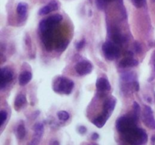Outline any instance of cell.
<instances>
[{
	"label": "cell",
	"mask_w": 155,
	"mask_h": 145,
	"mask_svg": "<svg viewBox=\"0 0 155 145\" xmlns=\"http://www.w3.org/2000/svg\"><path fill=\"white\" fill-rule=\"evenodd\" d=\"M93 65L88 61H82L75 66V70L80 76H86L92 71Z\"/></svg>",
	"instance_id": "6"
},
{
	"label": "cell",
	"mask_w": 155,
	"mask_h": 145,
	"mask_svg": "<svg viewBox=\"0 0 155 145\" xmlns=\"http://www.w3.org/2000/svg\"><path fill=\"white\" fill-rule=\"evenodd\" d=\"M98 138H99V134H98V133H96V132L93 133L92 135V139L94 140V141H95V140H98Z\"/></svg>",
	"instance_id": "30"
},
{
	"label": "cell",
	"mask_w": 155,
	"mask_h": 145,
	"mask_svg": "<svg viewBox=\"0 0 155 145\" xmlns=\"http://www.w3.org/2000/svg\"><path fill=\"white\" fill-rule=\"evenodd\" d=\"M58 9V2L55 0H52L46 5L45 6L43 7L41 9H39V15H46L50 12L54 11H57Z\"/></svg>",
	"instance_id": "9"
},
{
	"label": "cell",
	"mask_w": 155,
	"mask_h": 145,
	"mask_svg": "<svg viewBox=\"0 0 155 145\" xmlns=\"http://www.w3.org/2000/svg\"><path fill=\"white\" fill-rule=\"evenodd\" d=\"M28 10V5L26 2H20L17 6V12L21 17H25Z\"/></svg>",
	"instance_id": "17"
},
{
	"label": "cell",
	"mask_w": 155,
	"mask_h": 145,
	"mask_svg": "<svg viewBox=\"0 0 155 145\" xmlns=\"http://www.w3.org/2000/svg\"><path fill=\"white\" fill-rule=\"evenodd\" d=\"M13 79V72L8 67H2L1 68V82L0 87L1 89L4 88L6 84L11 82Z\"/></svg>",
	"instance_id": "7"
},
{
	"label": "cell",
	"mask_w": 155,
	"mask_h": 145,
	"mask_svg": "<svg viewBox=\"0 0 155 145\" xmlns=\"http://www.w3.org/2000/svg\"><path fill=\"white\" fill-rule=\"evenodd\" d=\"M152 143H154L155 142V135H153V136H152Z\"/></svg>",
	"instance_id": "31"
},
{
	"label": "cell",
	"mask_w": 155,
	"mask_h": 145,
	"mask_svg": "<svg viewBox=\"0 0 155 145\" xmlns=\"http://www.w3.org/2000/svg\"><path fill=\"white\" fill-rule=\"evenodd\" d=\"M113 41L116 43H121V42H123L125 41V39L120 33H114L113 35Z\"/></svg>",
	"instance_id": "22"
},
{
	"label": "cell",
	"mask_w": 155,
	"mask_h": 145,
	"mask_svg": "<svg viewBox=\"0 0 155 145\" xmlns=\"http://www.w3.org/2000/svg\"><path fill=\"white\" fill-rule=\"evenodd\" d=\"M153 2H155V0H153Z\"/></svg>",
	"instance_id": "32"
},
{
	"label": "cell",
	"mask_w": 155,
	"mask_h": 145,
	"mask_svg": "<svg viewBox=\"0 0 155 145\" xmlns=\"http://www.w3.org/2000/svg\"><path fill=\"white\" fill-rule=\"evenodd\" d=\"M138 64V61L135 60L131 57H127L126 58H123L122 61L119 63V67L121 68H126V67H136Z\"/></svg>",
	"instance_id": "12"
},
{
	"label": "cell",
	"mask_w": 155,
	"mask_h": 145,
	"mask_svg": "<svg viewBox=\"0 0 155 145\" xmlns=\"http://www.w3.org/2000/svg\"><path fill=\"white\" fill-rule=\"evenodd\" d=\"M74 83L68 78L64 76H59L54 81L53 90L58 94L70 95L73 91Z\"/></svg>",
	"instance_id": "2"
},
{
	"label": "cell",
	"mask_w": 155,
	"mask_h": 145,
	"mask_svg": "<svg viewBox=\"0 0 155 145\" xmlns=\"http://www.w3.org/2000/svg\"><path fill=\"white\" fill-rule=\"evenodd\" d=\"M62 18V16L60 15H54L50 16L49 17H48L47 19H45V21H46V24H47L49 28L52 29L55 24H58L60 21H61Z\"/></svg>",
	"instance_id": "15"
},
{
	"label": "cell",
	"mask_w": 155,
	"mask_h": 145,
	"mask_svg": "<svg viewBox=\"0 0 155 145\" xmlns=\"http://www.w3.org/2000/svg\"><path fill=\"white\" fill-rule=\"evenodd\" d=\"M133 89L136 91H139V84L137 81H135L133 82Z\"/></svg>",
	"instance_id": "29"
},
{
	"label": "cell",
	"mask_w": 155,
	"mask_h": 145,
	"mask_svg": "<svg viewBox=\"0 0 155 145\" xmlns=\"http://www.w3.org/2000/svg\"><path fill=\"white\" fill-rule=\"evenodd\" d=\"M109 1H112V0H96V5L100 8H103V7L107 6V3Z\"/></svg>",
	"instance_id": "24"
},
{
	"label": "cell",
	"mask_w": 155,
	"mask_h": 145,
	"mask_svg": "<svg viewBox=\"0 0 155 145\" xmlns=\"http://www.w3.org/2000/svg\"><path fill=\"white\" fill-rule=\"evenodd\" d=\"M95 86L96 89L100 91H107L110 89V84L109 81L106 78H98L95 82Z\"/></svg>",
	"instance_id": "11"
},
{
	"label": "cell",
	"mask_w": 155,
	"mask_h": 145,
	"mask_svg": "<svg viewBox=\"0 0 155 145\" xmlns=\"http://www.w3.org/2000/svg\"><path fill=\"white\" fill-rule=\"evenodd\" d=\"M57 116H58V119H59L60 121H63V122L67 121L70 118L69 113H67V111H58V113H57Z\"/></svg>",
	"instance_id": "20"
},
{
	"label": "cell",
	"mask_w": 155,
	"mask_h": 145,
	"mask_svg": "<svg viewBox=\"0 0 155 145\" xmlns=\"http://www.w3.org/2000/svg\"><path fill=\"white\" fill-rule=\"evenodd\" d=\"M133 109H134V118L137 120L138 119V117H139V115H140V106L138 105V104L137 102H134L133 103Z\"/></svg>",
	"instance_id": "21"
},
{
	"label": "cell",
	"mask_w": 155,
	"mask_h": 145,
	"mask_svg": "<svg viewBox=\"0 0 155 145\" xmlns=\"http://www.w3.org/2000/svg\"><path fill=\"white\" fill-rule=\"evenodd\" d=\"M142 121L147 127L151 129H155V119L153 111L150 107H144V112L142 113Z\"/></svg>",
	"instance_id": "5"
},
{
	"label": "cell",
	"mask_w": 155,
	"mask_h": 145,
	"mask_svg": "<svg viewBox=\"0 0 155 145\" xmlns=\"http://www.w3.org/2000/svg\"><path fill=\"white\" fill-rule=\"evenodd\" d=\"M84 45H85V39H82L81 41H80L79 42L77 43V45H76V48L77 50H81L83 48Z\"/></svg>",
	"instance_id": "26"
},
{
	"label": "cell",
	"mask_w": 155,
	"mask_h": 145,
	"mask_svg": "<svg viewBox=\"0 0 155 145\" xmlns=\"http://www.w3.org/2000/svg\"><path fill=\"white\" fill-rule=\"evenodd\" d=\"M121 79H122V80L126 82H133L136 79V74L132 73V72L125 73L121 75Z\"/></svg>",
	"instance_id": "18"
},
{
	"label": "cell",
	"mask_w": 155,
	"mask_h": 145,
	"mask_svg": "<svg viewBox=\"0 0 155 145\" xmlns=\"http://www.w3.org/2000/svg\"><path fill=\"white\" fill-rule=\"evenodd\" d=\"M26 135V129H25V126L23 124H21L17 126V138L21 140L24 138V136Z\"/></svg>",
	"instance_id": "19"
},
{
	"label": "cell",
	"mask_w": 155,
	"mask_h": 145,
	"mask_svg": "<svg viewBox=\"0 0 155 145\" xmlns=\"http://www.w3.org/2000/svg\"><path fill=\"white\" fill-rule=\"evenodd\" d=\"M27 103V98L26 96L23 95V94H20L16 97L15 101V104H14V107L15 109L17 111H20L21 109L24 107V105Z\"/></svg>",
	"instance_id": "14"
},
{
	"label": "cell",
	"mask_w": 155,
	"mask_h": 145,
	"mask_svg": "<svg viewBox=\"0 0 155 145\" xmlns=\"http://www.w3.org/2000/svg\"><path fill=\"white\" fill-rule=\"evenodd\" d=\"M108 119V117H107L104 113H102L100 117H98V118H96V119H95L93 120L92 123L94 124L96 127L101 128L105 125L106 122H107Z\"/></svg>",
	"instance_id": "16"
},
{
	"label": "cell",
	"mask_w": 155,
	"mask_h": 145,
	"mask_svg": "<svg viewBox=\"0 0 155 145\" xmlns=\"http://www.w3.org/2000/svg\"><path fill=\"white\" fill-rule=\"evenodd\" d=\"M136 119L135 118H129V117H120L116 123V129L120 133H124L127 132L130 128H133L136 125Z\"/></svg>",
	"instance_id": "4"
},
{
	"label": "cell",
	"mask_w": 155,
	"mask_h": 145,
	"mask_svg": "<svg viewBox=\"0 0 155 145\" xmlns=\"http://www.w3.org/2000/svg\"><path fill=\"white\" fill-rule=\"evenodd\" d=\"M126 141L131 144H144L148 141V134L146 132L136 126L130 128L123 133Z\"/></svg>",
	"instance_id": "1"
},
{
	"label": "cell",
	"mask_w": 155,
	"mask_h": 145,
	"mask_svg": "<svg viewBox=\"0 0 155 145\" xmlns=\"http://www.w3.org/2000/svg\"><path fill=\"white\" fill-rule=\"evenodd\" d=\"M134 47H135V50H136L137 53H140V52H142V46H141V44L139 43V42H136V43H135Z\"/></svg>",
	"instance_id": "28"
},
{
	"label": "cell",
	"mask_w": 155,
	"mask_h": 145,
	"mask_svg": "<svg viewBox=\"0 0 155 145\" xmlns=\"http://www.w3.org/2000/svg\"><path fill=\"white\" fill-rule=\"evenodd\" d=\"M102 51L106 58L109 61H113L114 59L118 58L120 56L119 48L110 42H106L103 44Z\"/></svg>",
	"instance_id": "3"
},
{
	"label": "cell",
	"mask_w": 155,
	"mask_h": 145,
	"mask_svg": "<svg viewBox=\"0 0 155 145\" xmlns=\"http://www.w3.org/2000/svg\"><path fill=\"white\" fill-rule=\"evenodd\" d=\"M131 1L134 6L137 9L142 8L146 2V0H131Z\"/></svg>",
	"instance_id": "23"
},
{
	"label": "cell",
	"mask_w": 155,
	"mask_h": 145,
	"mask_svg": "<svg viewBox=\"0 0 155 145\" xmlns=\"http://www.w3.org/2000/svg\"><path fill=\"white\" fill-rule=\"evenodd\" d=\"M33 130H34V136L33 139L31 144H38L40 141V138H42L44 132V127L42 123L35 124L33 126Z\"/></svg>",
	"instance_id": "8"
},
{
	"label": "cell",
	"mask_w": 155,
	"mask_h": 145,
	"mask_svg": "<svg viewBox=\"0 0 155 145\" xmlns=\"http://www.w3.org/2000/svg\"><path fill=\"white\" fill-rule=\"evenodd\" d=\"M32 73L30 71L22 72L19 76V78H18V82H19L20 85L24 86V85L28 84L30 80L32 79Z\"/></svg>",
	"instance_id": "13"
},
{
	"label": "cell",
	"mask_w": 155,
	"mask_h": 145,
	"mask_svg": "<svg viewBox=\"0 0 155 145\" xmlns=\"http://www.w3.org/2000/svg\"><path fill=\"white\" fill-rule=\"evenodd\" d=\"M0 116H1V126H2L7 119V113L5 111H2L0 112Z\"/></svg>",
	"instance_id": "25"
},
{
	"label": "cell",
	"mask_w": 155,
	"mask_h": 145,
	"mask_svg": "<svg viewBox=\"0 0 155 145\" xmlns=\"http://www.w3.org/2000/svg\"><path fill=\"white\" fill-rule=\"evenodd\" d=\"M77 130H78V132H79L80 134H86V132H87V128H86V126H79L77 128Z\"/></svg>",
	"instance_id": "27"
},
{
	"label": "cell",
	"mask_w": 155,
	"mask_h": 145,
	"mask_svg": "<svg viewBox=\"0 0 155 145\" xmlns=\"http://www.w3.org/2000/svg\"><path fill=\"white\" fill-rule=\"evenodd\" d=\"M116 106V99L114 97H110L104 102V113L109 118L110 114L114 111V107Z\"/></svg>",
	"instance_id": "10"
}]
</instances>
